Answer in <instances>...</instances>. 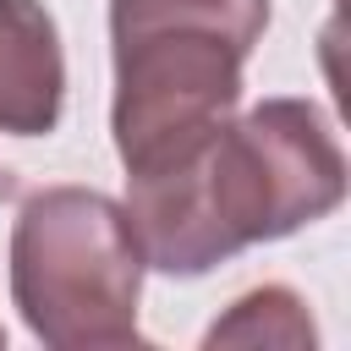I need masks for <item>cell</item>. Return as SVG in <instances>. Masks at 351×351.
I'll use <instances>...</instances> for the list:
<instances>
[{"instance_id":"obj_1","label":"cell","mask_w":351,"mask_h":351,"mask_svg":"<svg viewBox=\"0 0 351 351\" xmlns=\"http://www.w3.org/2000/svg\"><path fill=\"white\" fill-rule=\"evenodd\" d=\"M346 197V154L307 99H263L176 154L126 170V219L148 269L197 280L214 263L280 241Z\"/></svg>"},{"instance_id":"obj_2","label":"cell","mask_w":351,"mask_h":351,"mask_svg":"<svg viewBox=\"0 0 351 351\" xmlns=\"http://www.w3.org/2000/svg\"><path fill=\"white\" fill-rule=\"evenodd\" d=\"M269 27V0H110V132L143 170L219 126L241 99V60Z\"/></svg>"},{"instance_id":"obj_3","label":"cell","mask_w":351,"mask_h":351,"mask_svg":"<svg viewBox=\"0 0 351 351\" xmlns=\"http://www.w3.org/2000/svg\"><path fill=\"white\" fill-rule=\"evenodd\" d=\"M143 252L115 197L44 186L11 225V302L49 351H137Z\"/></svg>"},{"instance_id":"obj_4","label":"cell","mask_w":351,"mask_h":351,"mask_svg":"<svg viewBox=\"0 0 351 351\" xmlns=\"http://www.w3.org/2000/svg\"><path fill=\"white\" fill-rule=\"evenodd\" d=\"M66 104V55L44 0H0V132L44 137Z\"/></svg>"},{"instance_id":"obj_5","label":"cell","mask_w":351,"mask_h":351,"mask_svg":"<svg viewBox=\"0 0 351 351\" xmlns=\"http://www.w3.org/2000/svg\"><path fill=\"white\" fill-rule=\"evenodd\" d=\"M313 318L307 302L291 285H258L247 296L230 302L225 318H214V329L203 335V346H313Z\"/></svg>"},{"instance_id":"obj_6","label":"cell","mask_w":351,"mask_h":351,"mask_svg":"<svg viewBox=\"0 0 351 351\" xmlns=\"http://www.w3.org/2000/svg\"><path fill=\"white\" fill-rule=\"evenodd\" d=\"M11 192H16V176H11V170H5V165H0V203H5V197H11Z\"/></svg>"},{"instance_id":"obj_7","label":"cell","mask_w":351,"mask_h":351,"mask_svg":"<svg viewBox=\"0 0 351 351\" xmlns=\"http://www.w3.org/2000/svg\"><path fill=\"white\" fill-rule=\"evenodd\" d=\"M0 346H5V329H0Z\"/></svg>"}]
</instances>
